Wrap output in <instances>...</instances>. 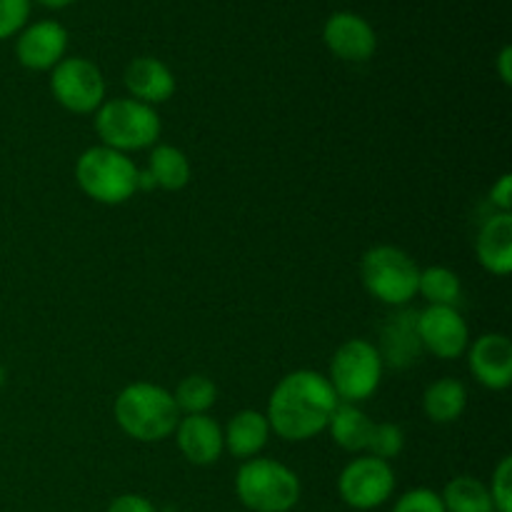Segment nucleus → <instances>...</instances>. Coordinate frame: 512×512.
<instances>
[{"label": "nucleus", "instance_id": "obj_26", "mask_svg": "<svg viewBox=\"0 0 512 512\" xmlns=\"http://www.w3.org/2000/svg\"><path fill=\"white\" fill-rule=\"evenodd\" d=\"M495 512H512V458L505 455L493 470V480L488 485Z\"/></svg>", "mask_w": 512, "mask_h": 512}, {"label": "nucleus", "instance_id": "obj_24", "mask_svg": "<svg viewBox=\"0 0 512 512\" xmlns=\"http://www.w3.org/2000/svg\"><path fill=\"white\" fill-rule=\"evenodd\" d=\"M175 405H178L180 415H203L218 400V388H215L213 380L208 375H188L178 383L173 393Z\"/></svg>", "mask_w": 512, "mask_h": 512}, {"label": "nucleus", "instance_id": "obj_28", "mask_svg": "<svg viewBox=\"0 0 512 512\" xmlns=\"http://www.w3.org/2000/svg\"><path fill=\"white\" fill-rule=\"evenodd\" d=\"M393 512H445V505L435 490L413 488L395 500Z\"/></svg>", "mask_w": 512, "mask_h": 512}, {"label": "nucleus", "instance_id": "obj_13", "mask_svg": "<svg viewBox=\"0 0 512 512\" xmlns=\"http://www.w3.org/2000/svg\"><path fill=\"white\" fill-rule=\"evenodd\" d=\"M68 50V30L58 20L25 25L15 40L18 63L28 70H53Z\"/></svg>", "mask_w": 512, "mask_h": 512}, {"label": "nucleus", "instance_id": "obj_30", "mask_svg": "<svg viewBox=\"0 0 512 512\" xmlns=\"http://www.w3.org/2000/svg\"><path fill=\"white\" fill-rule=\"evenodd\" d=\"M105 512H158V510H155V505L150 503L145 495L123 493L108 505V510H105Z\"/></svg>", "mask_w": 512, "mask_h": 512}, {"label": "nucleus", "instance_id": "obj_21", "mask_svg": "<svg viewBox=\"0 0 512 512\" xmlns=\"http://www.w3.org/2000/svg\"><path fill=\"white\" fill-rule=\"evenodd\" d=\"M155 188L163 190H183L193 178L188 155L180 148L168 143H155L148 155V168Z\"/></svg>", "mask_w": 512, "mask_h": 512}, {"label": "nucleus", "instance_id": "obj_11", "mask_svg": "<svg viewBox=\"0 0 512 512\" xmlns=\"http://www.w3.org/2000/svg\"><path fill=\"white\" fill-rule=\"evenodd\" d=\"M323 43L335 58L345 63H365L378 50V35L363 15L340 10L325 20Z\"/></svg>", "mask_w": 512, "mask_h": 512}, {"label": "nucleus", "instance_id": "obj_2", "mask_svg": "<svg viewBox=\"0 0 512 512\" xmlns=\"http://www.w3.org/2000/svg\"><path fill=\"white\" fill-rule=\"evenodd\" d=\"M118 428L138 443H163L175 433L180 410L173 393L155 383H130L113 403Z\"/></svg>", "mask_w": 512, "mask_h": 512}, {"label": "nucleus", "instance_id": "obj_29", "mask_svg": "<svg viewBox=\"0 0 512 512\" xmlns=\"http://www.w3.org/2000/svg\"><path fill=\"white\" fill-rule=\"evenodd\" d=\"M490 203H493L495 213H512V178L510 173H503L498 183L490 188Z\"/></svg>", "mask_w": 512, "mask_h": 512}, {"label": "nucleus", "instance_id": "obj_25", "mask_svg": "<svg viewBox=\"0 0 512 512\" xmlns=\"http://www.w3.org/2000/svg\"><path fill=\"white\" fill-rule=\"evenodd\" d=\"M405 448V433L398 423H375L373 430H370L368 448H365V455H373V458L390 460L398 458Z\"/></svg>", "mask_w": 512, "mask_h": 512}, {"label": "nucleus", "instance_id": "obj_27", "mask_svg": "<svg viewBox=\"0 0 512 512\" xmlns=\"http://www.w3.org/2000/svg\"><path fill=\"white\" fill-rule=\"evenodd\" d=\"M33 0H0V40L18 35L28 25Z\"/></svg>", "mask_w": 512, "mask_h": 512}, {"label": "nucleus", "instance_id": "obj_17", "mask_svg": "<svg viewBox=\"0 0 512 512\" xmlns=\"http://www.w3.org/2000/svg\"><path fill=\"white\" fill-rule=\"evenodd\" d=\"M475 253L488 273L505 278L512 270V213H493L475 235Z\"/></svg>", "mask_w": 512, "mask_h": 512}, {"label": "nucleus", "instance_id": "obj_15", "mask_svg": "<svg viewBox=\"0 0 512 512\" xmlns=\"http://www.w3.org/2000/svg\"><path fill=\"white\" fill-rule=\"evenodd\" d=\"M173 435L183 458L193 465H213L225 453L223 428L208 413L180 415Z\"/></svg>", "mask_w": 512, "mask_h": 512}, {"label": "nucleus", "instance_id": "obj_8", "mask_svg": "<svg viewBox=\"0 0 512 512\" xmlns=\"http://www.w3.org/2000/svg\"><path fill=\"white\" fill-rule=\"evenodd\" d=\"M50 93L65 110L90 115L105 103V78L88 58H63L50 70Z\"/></svg>", "mask_w": 512, "mask_h": 512}, {"label": "nucleus", "instance_id": "obj_16", "mask_svg": "<svg viewBox=\"0 0 512 512\" xmlns=\"http://www.w3.org/2000/svg\"><path fill=\"white\" fill-rule=\"evenodd\" d=\"M123 83L128 88L130 98L140 100L145 105H160L173 98L175 75L160 58L153 55H140L130 60L123 73Z\"/></svg>", "mask_w": 512, "mask_h": 512}, {"label": "nucleus", "instance_id": "obj_7", "mask_svg": "<svg viewBox=\"0 0 512 512\" xmlns=\"http://www.w3.org/2000/svg\"><path fill=\"white\" fill-rule=\"evenodd\" d=\"M383 370V358L375 343L365 338H350L333 353L325 378L333 385L340 403L360 405L378 393Z\"/></svg>", "mask_w": 512, "mask_h": 512}, {"label": "nucleus", "instance_id": "obj_20", "mask_svg": "<svg viewBox=\"0 0 512 512\" xmlns=\"http://www.w3.org/2000/svg\"><path fill=\"white\" fill-rule=\"evenodd\" d=\"M465 408H468V390H465L460 380L440 378L425 388L423 410L433 423H455V420L463 418Z\"/></svg>", "mask_w": 512, "mask_h": 512}, {"label": "nucleus", "instance_id": "obj_19", "mask_svg": "<svg viewBox=\"0 0 512 512\" xmlns=\"http://www.w3.org/2000/svg\"><path fill=\"white\" fill-rule=\"evenodd\" d=\"M373 420L365 413L360 405L353 403H338L333 418L328 423V433L333 438V443L338 448L348 450V453L363 455L365 448H368L370 430H373Z\"/></svg>", "mask_w": 512, "mask_h": 512}, {"label": "nucleus", "instance_id": "obj_22", "mask_svg": "<svg viewBox=\"0 0 512 512\" xmlns=\"http://www.w3.org/2000/svg\"><path fill=\"white\" fill-rule=\"evenodd\" d=\"M445 512H495L490 490L473 475H458L440 493Z\"/></svg>", "mask_w": 512, "mask_h": 512}, {"label": "nucleus", "instance_id": "obj_4", "mask_svg": "<svg viewBox=\"0 0 512 512\" xmlns=\"http://www.w3.org/2000/svg\"><path fill=\"white\" fill-rule=\"evenodd\" d=\"M303 485L293 468L273 458L243 460L235 475V495L250 512H290Z\"/></svg>", "mask_w": 512, "mask_h": 512}, {"label": "nucleus", "instance_id": "obj_9", "mask_svg": "<svg viewBox=\"0 0 512 512\" xmlns=\"http://www.w3.org/2000/svg\"><path fill=\"white\" fill-rule=\"evenodd\" d=\"M338 493L348 508L375 510L388 503L395 493V470L373 455H358L338 475Z\"/></svg>", "mask_w": 512, "mask_h": 512}, {"label": "nucleus", "instance_id": "obj_31", "mask_svg": "<svg viewBox=\"0 0 512 512\" xmlns=\"http://www.w3.org/2000/svg\"><path fill=\"white\" fill-rule=\"evenodd\" d=\"M498 75L505 85H512V48L503 45V50L498 53Z\"/></svg>", "mask_w": 512, "mask_h": 512}, {"label": "nucleus", "instance_id": "obj_32", "mask_svg": "<svg viewBox=\"0 0 512 512\" xmlns=\"http://www.w3.org/2000/svg\"><path fill=\"white\" fill-rule=\"evenodd\" d=\"M38 5H43V8H50V10H63L68 8V5H73L75 0H35Z\"/></svg>", "mask_w": 512, "mask_h": 512}, {"label": "nucleus", "instance_id": "obj_12", "mask_svg": "<svg viewBox=\"0 0 512 512\" xmlns=\"http://www.w3.org/2000/svg\"><path fill=\"white\" fill-rule=\"evenodd\" d=\"M468 368L483 388L508 390L512 383V343L503 333H485L468 345Z\"/></svg>", "mask_w": 512, "mask_h": 512}, {"label": "nucleus", "instance_id": "obj_10", "mask_svg": "<svg viewBox=\"0 0 512 512\" xmlns=\"http://www.w3.org/2000/svg\"><path fill=\"white\" fill-rule=\"evenodd\" d=\"M418 338L425 353L440 360H455L468 350L470 330L458 308L428 305L418 313Z\"/></svg>", "mask_w": 512, "mask_h": 512}, {"label": "nucleus", "instance_id": "obj_1", "mask_svg": "<svg viewBox=\"0 0 512 512\" xmlns=\"http://www.w3.org/2000/svg\"><path fill=\"white\" fill-rule=\"evenodd\" d=\"M338 395L318 370H293L278 380L268 400L270 433L288 443H305L325 433L335 408Z\"/></svg>", "mask_w": 512, "mask_h": 512}, {"label": "nucleus", "instance_id": "obj_14", "mask_svg": "<svg viewBox=\"0 0 512 512\" xmlns=\"http://www.w3.org/2000/svg\"><path fill=\"white\" fill-rule=\"evenodd\" d=\"M383 358V365L395 370H405L420 360L425 353L418 338V313L400 308L398 313L385 320L380 330V345H375Z\"/></svg>", "mask_w": 512, "mask_h": 512}, {"label": "nucleus", "instance_id": "obj_5", "mask_svg": "<svg viewBox=\"0 0 512 512\" xmlns=\"http://www.w3.org/2000/svg\"><path fill=\"white\" fill-rule=\"evenodd\" d=\"M95 133L100 145L120 150V153H133V150L153 148L163 133V123L153 105H145L135 98H113L105 100L95 110Z\"/></svg>", "mask_w": 512, "mask_h": 512}, {"label": "nucleus", "instance_id": "obj_6", "mask_svg": "<svg viewBox=\"0 0 512 512\" xmlns=\"http://www.w3.org/2000/svg\"><path fill=\"white\" fill-rule=\"evenodd\" d=\"M365 290L390 308H405L418 295L420 268L398 245H373L360 260Z\"/></svg>", "mask_w": 512, "mask_h": 512}, {"label": "nucleus", "instance_id": "obj_23", "mask_svg": "<svg viewBox=\"0 0 512 512\" xmlns=\"http://www.w3.org/2000/svg\"><path fill=\"white\" fill-rule=\"evenodd\" d=\"M418 295L428 300V305H445V308H458V300L463 295V283L455 270L445 265H430L420 270Z\"/></svg>", "mask_w": 512, "mask_h": 512}, {"label": "nucleus", "instance_id": "obj_3", "mask_svg": "<svg viewBox=\"0 0 512 512\" xmlns=\"http://www.w3.org/2000/svg\"><path fill=\"white\" fill-rule=\"evenodd\" d=\"M138 175L140 168L130 155L105 145H93L75 160L78 188L100 205L128 203L135 193H140Z\"/></svg>", "mask_w": 512, "mask_h": 512}, {"label": "nucleus", "instance_id": "obj_18", "mask_svg": "<svg viewBox=\"0 0 512 512\" xmlns=\"http://www.w3.org/2000/svg\"><path fill=\"white\" fill-rule=\"evenodd\" d=\"M270 425L260 410H240L223 428V445L233 458H258L270 440Z\"/></svg>", "mask_w": 512, "mask_h": 512}, {"label": "nucleus", "instance_id": "obj_33", "mask_svg": "<svg viewBox=\"0 0 512 512\" xmlns=\"http://www.w3.org/2000/svg\"><path fill=\"white\" fill-rule=\"evenodd\" d=\"M3 383H5V370L0 368V385H3Z\"/></svg>", "mask_w": 512, "mask_h": 512}]
</instances>
